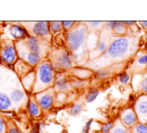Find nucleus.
I'll use <instances>...</instances> for the list:
<instances>
[{
    "label": "nucleus",
    "instance_id": "20e7f679",
    "mask_svg": "<svg viewBox=\"0 0 147 133\" xmlns=\"http://www.w3.org/2000/svg\"><path fill=\"white\" fill-rule=\"evenodd\" d=\"M48 59L50 60L52 67L55 68V71H57V73L71 70L74 67L73 56L70 51L65 47H59L51 50Z\"/></svg>",
    "mask_w": 147,
    "mask_h": 133
},
{
    "label": "nucleus",
    "instance_id": "423d86ee",
    "mask_svg": "<svg viewBox=\"0 0 147 133\" xmlns=\"http://www.w3.org/2000/svg\"><path fill=\"white\" fill-rule=\"evenodd\" d=\"M24 25H28L25 26L26 30L30 32L31 35H34L36 38L44 40L50 42L51 41V33H50V29H49V22L47 20H38V22H31V23H22Z\"/></svg>",
    "mask_w": 147,
    "mask_h": 133
},
{
    "label": "nucleus",
    "instance_id": "393cba45",
    "mask_svg": "<svg viewBox=\"0 0 147 133\" xmlns=\"http://www.w3.org/2000/svg\"><path fill=\"white\" fill-rule=\"evenodd\" d=\"M82 112H83V104L82 102H76L69 107V114L71 116H77Z\"/></svg>",
    "mask_w": 147,
    "mask_h": 133
},
{
    "label": "nucleus",
    "instance_id": "e433bc0d",
    "mask_svg": "<svg viewBox=\"0 0 147 133\" xmlns=\"http://www.w3.org/2000/svg\"><path fill=\"white\" fill-rule=\"evenodd\" d=\"M140 25H142L144 29L147 30V20H142V22H140Z\"/></svg>",
    "mask_w": 147,
    "mask_h": 133
},
{
    "label": "nucleus",
    "instance_id": "1a4fd4ad",
    "mask_svg": "<svg viewBox=\"0 0 147 133\" xmlns=\"http://www.w3.org/2000/svg\"><path fill=\"white\" fill-rule=\"evenodd\" d=\"M55 95L57 93H55V89L50 88V89H47L42 92L34 95V98L37 104L40 105V107L42 108V110H50L55 105Z\"/></svg>",
    "mask_w": 147,
    "mask_h": 133
},
{
    "label": "nucleus",
    "instance_id": "c9c22d12",
    "mask_svg": "<svg viewBox=\"0 0 147 133\" xmlns=\"http://www.w3.org/2000/svg\"><path fill=\"white\" fill-rule=\"evenodd\" d=\"M122 22H123V24L126 26H131V25H136L137 24V22H135V20H122Z\"/></svg>",
    "mask_w": 147,
    "mask_h": 133
},
{
    "label": "nucleus",
    "instance_id": "aec40b11",
    "mask_svg": "<svg viewBox=\"0 0 147 133\" xmlns=\"http://www.w3.org/2000/svg\"><path fill=\"white\" fill-rule=\"evenodd\" d=\"M84 24L87 27L88 32H97L104 29L105 22H84Z\"/></svg>",
    "mask_w": 147,
    "mask_h": 133
},
{
    "label": "nucleus",
    "instance_id": "f704fd0d",
    "mask_svg": "<svg viewBox=\"0 0 147 133\" xmlns=\"http://www.w3.org/2000/svg\"><path fill=\"white\" fill-rule=\"evenodd\" d=\"M93 122H94V119H88L85 123V125H84V128L82 130V133H90V130H91V126H92Z\"/></svg>",
    "mask_w": 147,
    "mask_h": 133
},
{
    "label": "nucleus",
    "instance_id": "a878e982",
    "mask_svg": "<svg viewBox=\"0 0 147 133\" xmlns=\"http://www.w3.org/2000/svg\"><path fill=\"white\" fill-rule=\"evenodd\" d=\"M130 132L132 133H147V123H140L138 122L135 126L130 129Z\"/></svg>",
    "mask_w": 147,
    "mask_h": 133
},
{
    "label": "nucleus",
    "instance_id": "5701e85b",
    "mask_svg": "<svg viewBox=\"0 0 147 133\" xmlns=\"http://www.w3.org/2000/svg\"><path fill=\"white\" fill-rule=\"evenodd\" d=\"M100 95V90L97 88H91L87 93L85 95V102L86 104H90V102H93L97 97Z\"/></svg>",
    "mask_w": 147,
    "mask_h": 133
},
{
    "label": "nucleus",
    "instance_id": "ea45409f",
    "mask_svg": "<svg viewBox=\"0 0 147 133\" xmlns=\"http://www.w3.org/2000/svg\"><path fill=\"white\" fill-rule=\"evenodd\" d=\"M128 133H132V132H130V130H129V132Z\"/></svg>",
    "mask_w": 147,
    "mask_h": 133
},
{
    "label": "nucleus",
    "instance_id": "473e14b6",
    "mask_svg": "<svg viewBox=\"0 0 147 133\" xmlns=\"http://www.w3.org/2000/svg\"><path fill=\"white\" fill-rule=\"evenodd\" d=\"M43 126H44V124H43V123L37 122V123H35V124L33 125V128L31 129L30 133H41V129H42Z\"/></svg>",
    "mask_w": 147,
    "mask_h": 133
},
{
    "label": "nucleus",
    "instance_id": "cd10ccee",
    "mask_svg": "<svg viewBox=\"0 0 147 133\" xmlns=\"http://www.w3.org/2000/svg\"><path fill=\"white\" fill-rule=\"evenodd\" d=\"M6 133H22V132H20V130L18 129V126L11 119H9V121H7V132Z\"/></svg>",
    "mask_w": 147,
    "mask_h": 133
},
{
    "label": "nucleus",
    "instance_id": "2f4dec72",
    "mask_svg": "<svg viewBox=\"0 0 147 133\" xmlns=\"http://www.w3.org/2000/svg\"><path fill=\"white\" fill-rule=\"evenodd\" d=\"M137 65L140 66V67H145V66H147V54L142 55V56L138 57V59H137Z\"/></svg>",
    "mask_w": 147,
    "mask_h": 133
},
{
    "label": "nucleus",
    "instance_id": "9d476101",
    "mask_svg": "<svg viewBox=\"0 0 147 133\" xmlns=\"http://www.w3.org/2000/svg\"><path fill=\"white\" fill-rule=\"evenodd\" d=\"M134 110L138 117V122H147V95H140L137 97L134 104Z\"/></svg>",
    "mask_w": 147,
    "mask_h": 133
},
{
    "label": "nucleus",
    "instance_id": "7c9ffc66",
    "mask_svg": "<svg viewBox=\"0 0 147 133\" xmlns=\"http://www.w3.org/2000/svg\"><path fill=\"white\" fill-rule=\"evenodd\" d=\"M139 90L143 95H147V76H144L139 83Z\"/></svg>",
    "mask_w": 147,
    "mask_h": 133
},
{
    "label": "nucleus",
    "instance_id": "7ed1b4c3",
    "mask_svg": "<svg viewBox=\"0 0 147 133\" xmlns=\"http://www.w3.org/2000/svg\"><path fill=\"white\" fill-rule=\"evenodd\" d=\"M57 72L49 59H44L35 68V83L31 95H36L47 89L53 88Z\"/></svg>",
    "mask_w": 147,
    "mask_h": 133
},
{
    "label": "nucleus",
    "instance_id": "6ab92c4d",
    "mask_svg": "<svg viewBox=\"0 0 147 133\" xmlns=\"http://www.w3.org/2000/svg\"><path fill=\"white\" fill-rule=\"evenodd\" d=\"M112 73H113V71L111 67H100L96 71H94V76L98 80H104L112 75Z\"/></svg>",
    "mask_w": 147,
    "mask_h": 133
},
{
    "label": "nucleus",
    "instance_id": "f3484780",
    "mask_svg": "<svg viewBox=\"0 0 147 133\" xmlns=\"http://www.w3.org/2000/svg\"><path fill=\"white\" fill-rule=\"evenodd\" d=\"M14 108H15L14 104L10 100L9 95L5 93L3 91H0V110L1 112H9V110H13Z\"/></svg>",
    "mask_w": 147,
    "mask_h": 133
},
{
    "label": "nucleus",
    "instance_id": "bb28decb",
    "mask_svg": "<svg viewBox=\"0 0 147 133\" xmlns=\"http://www.w3.org/2000/svg\"><path fill=\"white\" fill-rule=\"evenodd\" d=\"M117 78H118L119 83H121V84H123V85L129 84V83H130V81H131V76H130V74L127 73V72L119 73L118 76H117Z\"/></svg>",
    "mask_w": 147,
    "mask_h": 133
},
{
    "label": "nucleus",
    "instance_id": "a19ab883",
    "mask_svg": "<svg viewBox=\"0 0 147 133\" xmlns=\"http://www.w3.org/2000/svg\"><path fill=\"white\" fill-rule=\"evenodd\" d=\"M146 123H147V122H146Z\"/></svg>",
    "mask_w": 147,
    "mask_h": 133
},
{
    "label": "nucleus",
    "instance_id": "6e6552de",
    "mask_svg": "<svg viewBox=\"0 0 147 133\" xmlns=\"http://www.w3.org/2000/svg\"><path fill=\"white\" fill-rule=\"evenodd\" d=\"M30 35V32L26 30V27L23 24L18 23H11L7 26H3V35L1 37L6 39H9L14 42H18L24 39H26Z\"/></svg>",
    "mask_w": 147,
    "mask_h": 133
},
{
    "label": "nucleus",
    "instance_id": "dca6fc26",
    "mask_svg": "<svg viewBox=\"0 0 147 133\" xmlns=\"http://www.w3.org/2000/svg\"><path fill=\"white\" fill-rule=\"evenodd\" d=\"M32 68H33L32 66H30V65L26 64L25 61L18 59V61L14 65V68H13V70H14V72L16 73V75L18 76L19 78H22L23 76H25L27 73H30L31 71H33Z\"/></svg>",
    "mask_w": 147,
    "mask_h": 133
},
{
    "label": "nucleus",
    "instance_id": "2eb2a0df",
    "mask_svg": "<svg viewBox=\"0 0 147 133\" xmlns=\"http://www.w3.org/2000/svg\"><path fill=\"white\" fill-rule=\"evenodd\" d=\"M20 83H22V87L24 88V90L26 92H30V95H31L34 83H35V71H31L25 76H23L20 78Z\"/></svg>",
    "mask_w": 147,
    "mask_h": 133
},
{
    "label": "nucleus",
    "instance_id": "72a5a7b5",
    "mask_svg": "<svg viewBox=\"0 0 147 133\" xmlns=\"http://www.w3.org/2000/svg\"><path fill=\"white\" fill-rule=\"evenodd\" d=\"M7 132V121L0 116V133Z\"/></svg>",
    "mask_w": 147,
    "mask_h": 133
},
{
    "label": "nucleus",
    "instance_id": "f8f14e48",
    "mask_svg": "<svg viewBox=\"0 0 147 133\" xmlns=\"http://www.w3.org/2000/svg\"><path fill=\"white\" fill-rule=\"evenodd\" d=\"M120 122L128 130L135 126L138 123V117L135 113L134 108H126L125 110H122L120 114Z\"/></svg>",
    "mask_w": 147,
    "mask_h": 133
},
{
    "label": "nucleus",
    "instance_id": "39448f33",
    "mask_svg": "<svg viewBox=\"0 0 147 133\" xmlns=\"http://www.w3.org/2000/svg\"><path fill=\"white\" fill-rule=\"evenodd\" d=\"M1 37V35H0ZM18 54L16 49V42L1 37L0 47V64L6 67L14 68V65L18 61Z\"/></svg>",
    "mask_w": 147,
    "mask_h": 133
},
{
    "label": "nucleus",
    "instance_id": "a211bd4d",
    "mask_svg": "<svg viewBox=\"0 0 147 133\" xmlns=\"http://www.w3.org/2000/svg\"><path fill=\"white\" fill-rule=\"evenodd\" d=\"M71 74L76 78H80V80H88L91 76L94 74L91 70L88 68H84V67H73L71 68Z\"/></svg>",
    "mask_w": 147,
    "mask_h": 133
},
{
    "label": "nucleus",
    "instance_id": "ddd939ff",
    "mask_svg": "<svg viewBox=\"0 0 147 133\" xmlns=\"http://www.w3.org/2000/svg\"><path fill=\"white\" fill-rule=\"evenodd\" d=\"M104 27L110 31L114 37H123L127 33V26L123 24L122 20H111L105 22Z\"/></svg>",
    "mask_w": 147,
    "mask_h": 133
},
{
    "label": "nucleus",
    "instance_id": "b1692460",
    "mask_svg": "<svg viewBox=\"0 0 147 133\" xmlns=\"http://www.w3.org/2000/svg\"><path fill=\"white\" fill-rule=\"evenodd\" d=\"M128 132H129L128 129L122 125V123L120 122V119H118V121L114 122V125H113V128H112L110 133H128Z\"/></svg>",
    "mask_w": 147,
    "mask_h": 133
},
{
    "label": "nucleus",
    "instance_id": "f257e3e1",
    "mask_svg": "<svg viewBox=\"0 0 147 133\" xmlns=\"http://www.w3.org/2000/svg\"><path fill=\"white\" fill-rule=\"evenodd\" d=\"M87 34L88 31L84 23H78L73 30L66 33V48L70 51L74 63L78 65L87 63L88 59V50L86 48Z\"/></svg>",
    "mask_w": 147,
    "mask_h": 133
},
{
    "label": "nucleus",
    "instance_id": "c85d7f7f",
    "mask_svg": "<svg viewBox=\"0 0 147 133\" xmlns=\"http://www.w3.org/2000/svg\"><path fill=\"white\" fill-rule=\"evenodd\" d=\"M113 125H114V122H107V123H103L102 125H101V128H100V132L101 133H110L111 130H112V128H113Z\"/></svg>",
    "mask_w": 147,
    "mask_h": 133
},
{
    "label": "nucleus",
    "instance_id": "412c9836",
    "mask_svg": "<svg viewBox=\"0 0 147 133\" xmlns=\"http://www.w3.org/2000/svg\"><path fill=\"white\" fill-rule=\"evenodd\" d=\"M70 84H71V88L76 89V90H83L85 88H87L88 85V80H80V78H73L70 80Z\"/></svg>",
    "mask_w": 147,
    "mask_h": 133
},
{
    "label": "nucleus",
    "instance_id": "9b49d317",
    "mask_svg": "<svg viewBox=\"0 0 147 133\" xmlns=\"http://www.w3.org/2000/svg\"><path fill=\"white\" fill-rule=\"evenodd\" d=\"M55 93H66L69 90H73L71 84H70V80L66 76L63 72L57 73L55 74V85H53Z\"/></svg>",
    "mask_w": 147,
    "mask_h": 133
},
{
    "label": "nucleus",
    "instance_id": "4468645a",
    "mask_svg": "<svg viewBox=\"0 0 147 133\" xmlns=\"http://www.w3.org/2000/svg\"><path fill=\"white\" fill-rule=\"evenodd\" d=\"M26 112L32 118H40V116L42 115V108L36 102L34 95H30V98L26 104Z\"/></svg>",
    "mask_w": 147,
    "mask_h": 133
},
{
    "label": "nucleus",
    "instance_id": "f03ea898",
    "mask_svg": "<svg viewBox=\"0 0 147 133\" xmlns=\"http://www.w3.org/2000/svg\"><path fill=\"white\" fill-rule=\"evenodd\" d=\"M137 48L136 37H112L108 48V57L111 61H123L128 59Z\"/></svg>",
    "mask_w": 147,
    "mask_h": 133
},
{
    "label": "nucleus",
    "instance_id": "0eeeda50",
    "mask_svg": "<svg viewBox=\"0 0 147 133\" xmlns=\"http://www.w3.org/2000/svg\"><path fill=\"white\" fill-rule=\"evenodd\" d=\"M112 37H113L112 33L104 27L100 33V39H98L97 46L95 47L94 50L88 53V59L94 60V59L101 57V56H105L108 54V48H109V44H110Z\"/></svg>",
    "mask_w": 147,
    "mask_h": 133
},
{
    "label": "nucleus",
    "instance_id": "4be33fe9",
    "mask_svg": "<svg viewBox=\"0 0 147 133\" xmlns=\"http://www.w3.org/2000/svg\"><path fill=\"white\" fill-rule=\"evenodd\" d=\"M49 29H50L51 35H55V34L60 33L63 30L62 22H60V20H51V22H49Z\"/></svg>",
    "mask_w": 147,
    "mask_h": 133
},
{
    "label": "nucleus",
    "instance_id": "4c0bfd02",
    "mask_svg": "<svg viewBox=\"0 0 147 133\" xmlns=\"http://www.w3.org/2000/svg\"><path fill=\"white\" fill-rule=\"evenodd\" d=\"M0 47H1V37H0Z\"/></svg>",
    "mask_w": 147,
    "mask_h": 133
},
{
    "label": "nucleus",
    "instance_id": "58836bf2",
    "mask_svg": "<svg viewBox=\"0 0 147 133\" xmlns=\"http://www.w3.org/2000/svg\"><path fill=\"white\" fill-rule=\"evenodd\" d=\"M91 133H101V132H91Z\"/></svg>",
    "mask_w": 147,
    "mask_h": 133
},
{
    "label": "nucleus",
    "instance_id": "c756f323",
    "mask_svg": "<svg viewBox=\"0 0 147 133\" xmlns=\"http://www.w3.org/2000/svg\"><path fill=\"white\" fill-rule=\"evenodd\" d=\"M78 23L77 22H74V20H63L62 22V27L66 32H69L70 30H73L74 27L77 25Z\"/></svg>",
    "mask_w": 147,
    "mask_h": 133
}]
</instances>
